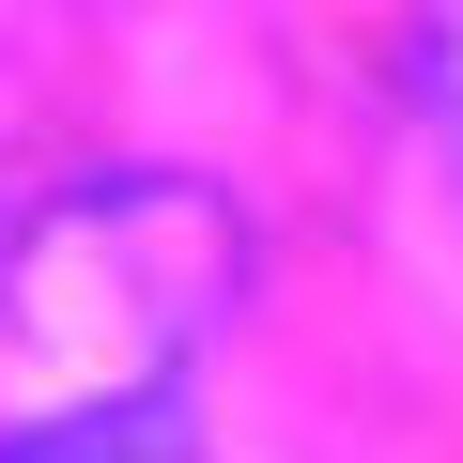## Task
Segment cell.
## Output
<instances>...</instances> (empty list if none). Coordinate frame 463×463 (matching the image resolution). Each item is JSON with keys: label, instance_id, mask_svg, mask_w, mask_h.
<instances>
[{"label": "cell", "instance_id": "obj_1", "mask_svg": "<svg viewBox=\"0 0 463 463\" xmlns=\"http://www.w3.org/2000/svg\"><path fill=\"white\" fill-rule=\"evenodd\" d=\"M216 294H232V216L201 185H93V201H62L32 232V263H16L32 355H62L93 402H155Z\"/></svg>", "mask_w": 463, "mask_h": 463}, {"label": "cell", "instance_id": "obj_2", "mask_svg": "<svg viewBox=\"0 0 463 463\" xmlns=\"http://www.w3.org/2000/svg\"><path fill=\"white\" fill-rule=\"evenodd\" d=\"M0 463H185V417H170V386L155 402H78V417L0 432Z\"/></svg>", "mask_w": 463, "mask_h": 463}]
</instances>
